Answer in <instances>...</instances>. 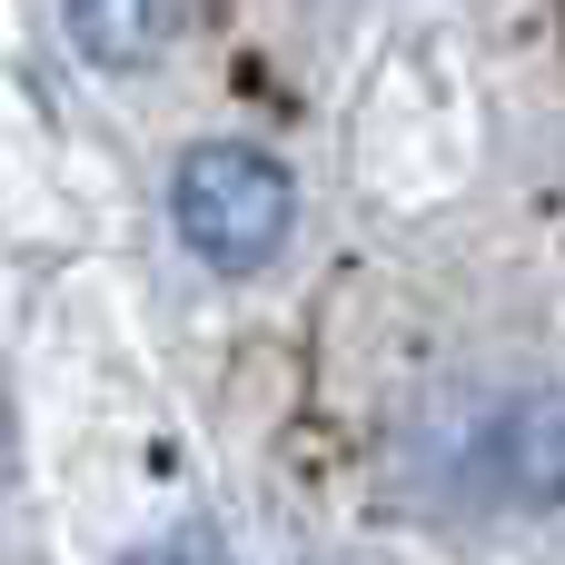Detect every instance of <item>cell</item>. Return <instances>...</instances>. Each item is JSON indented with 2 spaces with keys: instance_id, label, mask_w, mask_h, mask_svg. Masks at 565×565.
<instances>
[{
  "instance_id": "cell-1",
  "label": "cell",
  "mask_w": 565,
  "mask_h": 565,
  "mask_svg": "<svg viewBox=\"0 0 565 565\" xmlns=\"http://www.w3.org/2000/svg\"><path fill=\"white\" fill-rule=\"evenodd\" d=\"M169 218L218 278H258L298 228V179L248 139H199L169 179Z\"/></svg>"
},
{
  "instance_id": "cell-2",
  "label": "cell",
  "mask_w": 565,
  "mask_h": 565,
  "mask_svg": "<svg viewBox=\"0 0 565 565\" xmlns=\"http://www.w3.org/2000/svg\"><path fill=\"white\" fill-rule=\"evenodd\" d=\"M497 477L526 507H565V387H536L497 427Z\"/></svg>"
},
{
  "instance_id": "cell-3",
  "label": "cell",
  "mask_w": 565,
  "mask_h": 565,
  "mask_svg": "<svg viewBox=\"0 0 565 565\" xmlns=\"http://www.w3.org/2000/svg\"><path fill=\"white\" fill-rule=\"evenodd\" d=\"M60 20L89 70H149L179 30V0H60Z\"/></svg>"
},
{
  "instance_id": "cell-4",
  "label": "cell",
  "mask_w": 565,
  "mask_h": 565,
  "mask_svg": "<svg viewBox=\"0 0 565 565\" xmlns=\"http://www.w3.org/2000/svg\"><path fill=\"white\" fill-rule=\"evenodd\" d=\"M129 565H228V546H218V526H199V516H189V526L149 536V546H139Z\"/></svg>"
},
{
  "instance_id": "cell-5",
  "label": "cell",
  "mask_w": 565,
  "mask_h": 565,
  "mask_svg": "<svg viewBox=\"0 0 565 565\" xmlns=\"http://www.w3.org/2000/svg\"><path fill=\"white\" fill-rule=\"evenodd\" d=\"M0 467H10V397H0Z\"/></svg>"
}]
</instances>
